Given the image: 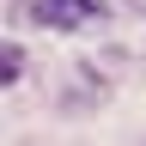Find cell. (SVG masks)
I'll use <instances>...</instances> for the list:
<instances>
[{
  "mask_svg": "<svg viewBox=\"0 0 146 146\" xmlns=\"http://www.w3.org/2000/svg\"><path fill=\"white\" fill-rule=\"evenodd\" d=\"M18 73H25V49H18V43H6V49H0V85H12Z\"/></svg>",
  "mask_w": 146,
  "mask_h": 146,
  "instance_id": "cell-2",
  "label": "cell"
},
{
  "mask_svg": "<svg viewBox=\"0 0 146 146\" xmlns=\"http://www.w3.org/2000/svg\"><path fill=\"white\" fill-rule=\"evenodd\" d=\"M36 18L49 31H85L104 18V0H36Z\"/></svg>",
  "mask_w": 146,
  "mask_h": 146,
  "instance_id": "cell-1",
  "label": "cell"
}]
</instances>
